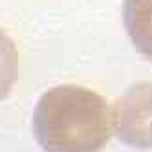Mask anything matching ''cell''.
I'll return each mask as SVG.
<instances>
[{
	"mask_svg": "<svg viewBox=\"0 0 152 152\" xmlns=\"http://www.w3.org/2000/svg\"><path fill=\"white\" fill-rule=\"evenodd\" d=\"M123 22L136 50L152 61V0H123Z\"/></svg>",
	"mask_w": 152,
	"mask_h": 152,
	"instance_id": "obj_3",
	"label": "cell"
},
{
	"mask_svg": "<svg viewBox=\"0 0 152 152\" xmlns=\"http://www.w3.org/2000/svg\"><path fill=\"white\" fill-rule=\"evenodd\" d=\"M114 132L125 145L152 148V83L128 88L114 108Z\"/></svg>",
	"mask_w": 152,
	"mask_h": 152,
	"instance_id": "obj_2",
	"label": "cell"
},
{
	"mask_svg": "<svg viewBox=\"0 0 152 152\" xmlns=\"http://www.w3.org/2000/svg\"><path fill=\"white\" fill-rule=\"evenodd\" d=\"M112 132V108L84 86H55L33 110V134L44 152H101Z\"/></svg>",
	"mask_w": 152,
	"mask_h": 152,
	"instance_id": "obj_1",
	"label": "cell"
},
{
	"mask_svg": "<svg viewBox=\"0 0 152 152\" xmlns=\"http://www.w3.org/2000/svg\"><path fill=\"white\" fill-rule=\"evenodd\" d=\"M18 79V51L13 39L0 29V101L11 94Z\"/></svg>",
	"mask_w": 152,
	"mask_h": 152,
	"instance_id": "obj_4",
	"label": "cell"
}]
</instances>
